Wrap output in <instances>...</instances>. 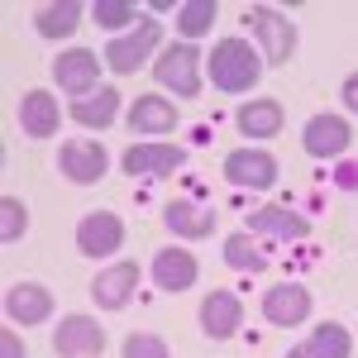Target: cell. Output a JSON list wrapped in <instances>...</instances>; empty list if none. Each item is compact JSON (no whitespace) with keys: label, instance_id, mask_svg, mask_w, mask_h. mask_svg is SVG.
<instances>
[{"label":"cell","instance_id":"9c48e42d","mask_svg":"<svg viewBox=\"0 0 358 358\" xmlns=\"http://www.w3.org/2000/svg\"><path fill=\"white\" fill-rule=\"evenodd\" d=\"M263 320L277 325V330H292V325L310 320V292L301 282H277L273 292L263 296Z\"/></svg>","mask_w":358,"mask_h":358},{"label":"cell","instance_id":"6da1fadb","mask_svg":"<svg viewBox=\"0 0 358 358\" xmlns=\"http://www.w3.org/2000/svg\"><path fill=\"white\" fill-rule=\"evenodd\" d=\"M258 72H263V57L248 48L244 38H220L210 48V86L220 96H244L258 86Z\"/></svg>","mask_w":358,"mask_h":358},{"label":"cell","instance_id":"f546056e","mask_svg":"<svg viewBox=\"0 0 358 358\" xmlns=\"http://www.w3.org/2000/svg\"><path fill=\"white\" fill-rule=\"evenodd\" d=\"M0 358H24V344L15 339V330H0Z\"/></svg>","mask_w":358,"mask_h":358},{"label":"cell","instance_id":"cb8c5ba5","mask_svg":"<svg viewBox=\"0 0 358 358\" xmlns=\"http://www.w3.org/2000/svg\"><path fill=\"white\" fill-rule=\"evenodd\" d=\"M306 354H310V358H354V339H349L344 325L320 320L315 334H310V344H306Z\"/></svg>","mask_w":358,"mask_h":358},{"label":"cell","instance_id":"44dd1931","mask_svg":"<svg viewBox=\"0 0 358 358\" xmlns=\"http://www.w3.org/2000/svg\"><path fill=\"white\" fill-rule=\"evenodd\" d=\"M115 115H120V91H115V86H96L91 96L72 101V120H77L82 129H106Z\"/></svg>","mask_w":358,"mask_h":358},{"label":"cell","instance_id":"f1b7e54d","mask_svg":"<svg viewBox=\"0 0 358 358\" xmlns=\"http://www.w3.org/2000/svg\"><path fill=\"white\" fill-rule=\"evenodd\" d=\"M124 358H172V349L158 334H129L124 339Z\"/></svg>","mask_w":358,"mask_h":358},{"label":"cell","instance_id":"ba28073f","mask_svg":"<svg viewBox=\"0 0 358 358\" xmlns=\"http://www.w3.org/2000/svg\"><path fill=\"white\" fill-rule=\"evenodd\" d=\"M53 349H57V358H101L106 330H101L91 315H67L53 334Z\"/></svg>","mask_w":358,"mask_h":358},{"label":"cell","instance_id":"4316f807","mask_svg":"<svg viewBox=\"0 0 358 358\" xmlns=\"http://www.w3.org/2000/svg\"><path fill=\"white\" fill-rule=\"evenodd\" d=\"M24 229H29V210H24V201L5 196V201H0V244H15V239H20Z\"/></svg>","mask_w":358,"mask_h":358},{"label":"cell","instance_id":"277c9868","mask_svg":"<svg viewBox=\"0 0 358 358\" xmlns=\"http://www.w3.org/2000/svg\"><path fill=\"white\" fill-rule=\"evenodd\" d=\"M158 43H163V29H158V20H138L124 38H115V43H106V67L110 72H138L143 62H148V53H158Z\"/></svg>","mask_w":358,"mask_h":358},{"label":"cell","instance_id":"5b68a950","mask_svg":"<svg viewBox=\"0 0 358 358\" xmlns=\"http://www.w3.org/2000/svg\"><path fill=\"white\" fill-rule=\"evenodd\" d=\"M57 167H62V177L67 182H77V187H96L101 177H106V148L96 143V138H67L62 148H57Z\"/></svg>","mask_w":358,"mask_h":358},{"label":"cell","instance_id":"4fadbf2b","mask_svg":"<svg viewBox=\"0 0 358 358\" xmlns=\"http://www.w3.org/2000/svg\"><path fill=\"white\" fill-rule=\"evenodd\" d=\"M5 315L15 325H43L53 315V292L38 287V282H20V287L5 292Z\"/></svg>","mask_w":358,"mask_h":358},{"label":"cell","instance_id":"83f0119b","mask_svg":"<svg viewBox=\"0 0 358 358\" xmlns=\"http://www.w3.org/2000/svg\"><path fill=\"white\" fill-rule=\"evenodd\" d=\"M91 20L101 29H124V24H134V5L129 0H96L91 5Z\"/></svg>","mask_w":358,"mask_h":358},{"label":"cell","instance_id":"9a60e30c","mask_svg":"<svg viewBox=\"0 0 358 358\" xmlns=\"http://www.w3.org/2000/svg\"><path fill=\"white\" fill-rule=\"evenodd\" d=\"M163 224L182 239H206L215 229V210L206 201H167L163 206Z\"/></svg>","mask_w":358,"mask_h":358},{"label":"cell","instance_id":"d4e9b609","mask_svg":"<svg viewBox=\"0 0 358 358\" xmlns=\"http://www.w3.org/2000/svg\"><path fill=\"white\" fill-rule=\"evenodd\" d=\"M215 15H220V5H215V0H187V5H182V15H177V29H182V43H192V38H201L206 29L215 24Z\"/></svg>","mask_w":358,"mask_h":358},{"label":"cell","instance_id":"7a4b0ae2","mask_svg":"<svg viewBox=\"0 0 358 358\" xmlns=\"http://www.w3.org/2000/svg\"><path fill=\"white\" fill-rule=\"evenodd\" d=\"M248 24H253V34H258V57H263L268 67L292 62V53H296V24H292L282 10L253 5V10H248Z\"/></svg>","mask_w":358,"mask_h":358},{"label":"cell","instance_id":"5bb4252c","mask_svg":"<svg viewBox=\"0 0 358 358\" xmlns=\"http://www.w3.org/2000/svg\"><path fill=\"white\" fill-rule=\"evenodd\" d=\"M244 325V306L234 292H206V301H201V330L206 339H229V334Z\"/></svg>","mask_w":358,"mask_h":358},{"label":"cell","instance_id":"52a82bcc","mask_svg":"<svg viewBox=\"0 0 358 358\" xmlns=\"http://www.w3.org/2000/svg\"><path fill=\"white\" fill-rule=\"evenodd\" d=\"M349 143H354V129L344 115H315L301 129V148L310 158H339V153H349Z\"/></svg>","mask_w":358,"mask_h":358},{"label":"cell","instance_id":"3957f363","mask_svg":"<svg viewBox=\"0 0 358 358\" xmlns=\"http://www.w3.org/2000/svg\"><path fill=\"white\" fill-rule=\"evenodd\" d=\"M153 77H158V86L192 101V96H201V53L192 43H167V53H158V62H153Z\"/></svg>","mask_w":358,"mask_h":358},{"label":"cell","instance_id":"ac0fdd59","mask_svg":"<svg viewBox=\"0 0 358 358\" xmlns=\"http://www.w3.org/2000/svg\"><path fill=\"white\" fill-rule=\"evenodd\" d=\"M57 120H62V110H57L53 91H24V101H20V129L29 138H48L57 129Z\"/></svg>","mask_w":358,"mask_h":358},{"label":"cell","instance_id":"8fae6325","mask_svg":"<svg viewBox=\"0 0 358 358\" xmlns=\"http://www.w3.org/2000/svg\"><path fill=\"white\" fill-rule=\"evenodd\" d=\"M177 167H187V148H177V143H134V148H124V172L129 177H167Z\"/></svg>","mask_w":358,"mask_h":358},{"label":"cell","instance_id":"e0dca14e","mask_svg":"<svg viewBox=\"0 0 358 358\" xmlns=\"http://www.w3.org/2000/svg\"><path fill=\"white\" fill-rule=\"evenodd\" d=\"M248 234H268V239H306L310 220L296 210H282V206H258L248 215Z\"/></svg>","mask_w":358,"mask_h":358},{"label":"cell","instance_id":"484cf974","mask_svg":"<svg viewBox=\"0 0 358 358\" xmlns=\"http://www.w3.org/2000/svg\"><path fill=\"white\" fill-rule=\"evenodd\" d=\"M224 263H229V268H239V273H263V268H268V258H263L258 248L248 244L244 234L224 239Z\"/></svg>","mask_w":358,"mask_h":358},{"label":"cell","instance_id":"7c38bea8","mask_svg":"<svg viewBox=\"0 0 358 358\" xmlns=\"http://www.w3.org/2000/svg\"><path fill=\"white\" fill-rule=\"evenodd\" d=\"M96 77H101V57L91 53V48H72V53H57L53 62V82L62 91H72L77 101L96 91Z\"/></svg>","mask_w":358,"mask_h":358},{"label":"cell","instance_id":"ffe728a7","mask_svg":"<svg viewBox=\"0 0 358 358\" xmlns=\"http://www.w3.org/2000/svg\"><path fill=\"white\" fill-rule=\"evenodd\" d=\"M129 129H138V134H167V129H177V106L163 101V96H138L129 106Z\"/></svg>","mask_w":358,"mask_h":358},{"label":"cell","instance_id":"30bf717a","mask_svg":"<svg viewBox=\"0 0 358 358\" xmlns=\"http://www.w3.org/2000/svg\"><path fill=\"white\" fill-rule=\"evenodd\" d=\"M120 244H124V220L115 210H96L77 224V248L86 258H110Z\"/></svg>","mask_w":358,"mask_h":358},{"label":"cell","instance_id":"7402d4cb","mask_svg":"<svg viewBox=\"0 0 358 358\" xmlns=\"http://www.w3.org/2000/svg\"><path fill=\"white\" fill-rule=\"evenodd\" d=\"M82 15H86L82 0H53V5H43V10L34 15V29H38L43 38H67V34H77Z\"/></svg>","mask_w":358,"mask_h":358},{"label":"cell","instance_id":"603a6c76","mask_svg":"<svg viewBox=\"0 0 358 358\" xmlns=\"http://www.w3.org/2000/svg\"><path fill=\"white\" fill-rule=\"evenodd\" d=\"M239 129L248 138H273L282 134V106L273 96H258V101H244L239 106Z\"/></svg>","mask_w":358,"mask_h":358},{"label":"cell","instance_id":"d6986e66","mask_svg":"<svg viewBox=\"0 0 358 358\" xmlns=\"http://www.w3.org/2000/svg\"><path fill=\"white\" fill-rule=\"evenodd\" d=\"M196 258L187 253V248H163L158 258H153V282L163 287V292H187L196 282Z\"/></svg>","mask_w":358,"mask_h":358},{"label":"cell","instance_id":"4dcf8cb0","mask_svg":"<svg viewBox=\"0 0 358 358\" xmlns=\"http://www.w3.org/2000/svg\"><path fill=\"white\" fill-rule=\"evenodd\" d=\"M344 106H349V110L358 115V72L349 77V82H344Z\"/></svg>","mask_w":358,"mask_h":358},{"label":"cell","instance_id":"1f68e13d","mask_svg":"<svg viewBox=\"0 0 358 358\" xmlns=\"http://www.w3.org/2000/svg\"><path fill=\"white\" fill-rule=\"evenodd\" d=\"M287 358H310V354H306V344H301V349H292V354H287Z\"/></svg>","mask_w":358,"mask_h":358},{"label":"cell","instance_id":"8992f818","mask_svg":"<svg viewBox=\"0 0 358 358\" xmlns=\"http://www.w3.org/2000/svg\"><path fill=\"white\" fill-rule=\"evenodd\" d=\"M224 182L244 187V192H268V187H277V158L263 148H234L224 158Z\"/></svg>","mask_w":358,"mask_h":358},{"label":"cell","instance_id":"2e32d148","mask_svg":"<svg viewBox=\"0 0 358 358\" xmlns=\"http://www.w3.org/2000/svg\"><path fill=\"white\" fill-rule=\"evenodd\" d=\"M134 287H138V268L134 263H115V268H106L91 282V296H96L101 310H120V306H129Z\"/></svg>","mask_w":358,"mask_h":358}]
</instances>
